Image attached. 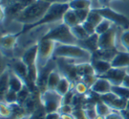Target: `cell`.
<instances>
[{
  "label": "cell",
  "instance_id": "obj_12",
  "mask_svg": "<svg viewBox=\"0 0 129 119\" xmlns=\"http://www.w3.org/2000/svg\"><path fill=\"white\" fill-rule=\"evenodd\" d=\"M126 70L122 69H116L111 68L105 75L101 77L106 78L112 85H121L125 76L126 75Z\"/></svg>",
  "mask_w": 129,
  "mask_h": 119
},
{
  "label": "cell",
  "instance_id": "obj_29",
  "mask_svg": "<svg viewBox=\"0 0 129 119\" xmlns=\"http://www.w3.org/2000/svg\"><path fill=\"white\" fill-rule=\"evenodd\" d=\"M12 105H8L4 101L0 103V115L2 119H8L13 115V110L12 108Z\"/></svg>",
  "mask_w": 129,
  "mask_h": 119
},
{
  "label": "cell",
  "instance_id": "obj_6",
  "mask_svg": "<svg viewBox=\"0 0 129 119\" xmlns=\"http://www.w3.org/2000/svg\"><path fill=\"white\" fill-rule=\"evenodd\" d=\"M40 101L46 114L58 112L63 105V97L56 91L46 90L40 95Z\"/></svg>",
  "mask_w": 129,
  "mask_h": 119
},
{
  "label": "cell",
  "instance_id": "obj_33",
  "mask_svg": "<svg viewBox=\"0 0 129 119\" xmlns=\"http://www.w3.org/2000/svg\"><path fill=\"white\" fill-rule=\"evenodd\" d=\"M90 90L89 87L82 81H79L74 85V92L79 95H84L88 92V91Z\"/></svg>",
  "mask_w": 129,
  "mask_h": 119
},
{
  "label": "cell",
  "instance_id": "obj_2",
  "mask_svg": "<svg viewBox=\"0 0 129 119\" xmlns=\"http://www.w3.org/2000/svg\"><path fill=\"white\" fill-rule=\"evenodd\" d=\"M53 57L57 59H72L78 62V63H82V62H91L92 53L78 44L76 45L57 44Z\"/></svg>",
  "mask_w": 129,
  "mask_h": 119
},
{
  "label": "cell",
  "instance_id": "obj_7",
  "mask_svg": "<svg viewBox=\"0 0 129 119\" xmlns=\"http://www.w3.org/2000/svg\"><path fill=\"white\" fill-rule=\"evenodd\" d=\"M93 9L98 12L104 19L111 22L114 25L122 27L125 29H129V19L125 15L118 13L110 7H100L93 8Z\"/></svg>",
  "mask_w": 129,
  "mask_h": 119
},
{
  "label": "cell",
  "instance_id": "obj_47",
  "mask_svg": "<svg viewBox=\"0 0 129 119\" xmlns=\"http://www.w3.org/2000/svg\"><path fill=\"white\" fill-rule=\"evenodd\" d=\"M61 117L63 119H74L73 115H61Z\"/></svg>",
  "mask_w": 129,
  "mask_h": 119
},
{
  "label": "cell",
  "instance_id": "obj_35",
  "mask_svg": "<svg viewBox=\"0 0 129 119\" xmlns=\"http://www.w3.org/2000/svg\"><path fill=\"white\" fill-rule=\"evenodd\" d=\"M45 116H46V112L44 108H36V111L29 115L27 119H45Z\"/></svg>",
  "mask_w": 129,
  "mask_h": 119
},
{
  "label": "cell",
  "instance_id": "obj_10",
  "mask_svg": "<svg viewBox=\"0 0 129 119\" xmlns=\"http://www.w3.org/2000/svg\"><path fill=\"white\" fill-rule=\"evenodd\" d=\"M13 72L16 76H18L22 81L24 82L25 85L28 87L29 90H32V86L28 79V70H27V66L22 62V59H19L13 64Z\"/></svg>",
  "mask_w": 129,
  "mask_h": 119
},
{
  "label": "cell",
  "instance_id": "obj_8",
  "mask_svg": "<svg viewBox=\"0 0 129 119\" xmlns=\"http://www.w3.org/2000/svg\"><path fill=\"white\" fill-rule=\"evenodd\" d=\"M100 100L104 101L105 104H107L112 110L118 112L125 109L127 106V102H128L127 100L118 97L116 94L113 93L112 92L100 95Z\"/></svg>",
  "mask_w": 129,
  "mask_h": 119
},
{
  "label": "cell",
  "instance_id": "obj_21",
  "mask_svg": "<svg viewBox=\"0 0 129 119\" xmlns=\"http://www.w3.org/2000/svg\"><path fill=\"white\" fill-rule=\"evenodd\" d=\"M55 91L60 96L64 97L66 94L68 93L71 91V80L66 76H63Z\"/></svg>",
  "mask_w": 129,
  "mask_h": 119
},
{
  "label": "cell",
  "instance_id": "obj_17",
  "mask_svg": "<svg viewBox=\"0 0 129 119\" xmlns=\"http://www.w3.org/2000/svg\"><path fill=\"white\" fill-rule=\"evenodd\" d=\"M18 34H5L1 37V48L3 50L10 51L13 49L18 41Z\"/></svg>",
  "mask_w": 129,
  "mask_h": 119
},
{
  "label": "cell",
  "instance_id": "obj_38",
  "mask_svg": "<svg viewBox=\"0 0 129 119\" xmlns=\"http://www.w3.org/2000/svg\"><path fill=\"white\" fill-rule=\"evenodd\" d=\"M74 108L70 104H63L59 108V114L60 115H72Z\"/></svg>",
  "mask_w": 129,
  "mask_h": 119
},
{
  "label": "cell",
  "instance_id": "obj_3",
  "mask_svg": "<svg viewBox=\"0 0 129 119\" xmlns=\"http://www.w3.org/2000/svg\"><path fill=\"white\" fill-rule=\"evenodd\" d=\"M51 4L43 0H36L35 3L22 10L13 20L24 26L34 24L43 18Z\"/></svg>",
  "mask_w": 129,
  "mask_h": 119
},
{
  "label": "cell",
  "instance_id": "obj_50",
  "mask_svg": "<svg viewBox=\"0 0 129 119\" xmlns=\"http://www.w3.org/2000/svg\"><path fill=\"white\" fill-rule=\"evenodd\" d=\"M57 119H63L62 117H61V115H60V116H59V117H58V118H57Z\"/></svg>",
  "mask_w": 129,
  "mask_h": 119
},
{
  "label": "cell",
  "instance_id": "obj_5",
  "mask_svg": "<svg viewBox=\"0 0 129 119\" xmlns=\"http://www.w3.org/2000/svg\"><path fill=\"white\" fill-rule=\"evenodd\" d=\"M57 43L52 40L41 39L38 42V56H37V66L39 70L49 64L51 58L54 56Z\"/></svg>",
  "mask_w": 129,
  "mask_h": 119
},
{
  "label": "cell",
  "instance_id": "obj_26",
  "mask_svg": "<svg viewBox=\"0 0 129 119\" xmlns=\"http://www.w3.org/2000/svg\"><path fill=\"white\" fill-rule=\"evenodd\" d=\"M8 105L18 104V92H14L13 90H8L4 96L2 97V101Z\"/></svg>",
  "mask_w": 129,
  "mask_h": 119
},
{
  "label": "cell",
  "instance_id": "obj_4",
  "mask_svg": "<svg viewBox=\"0 0 129 119\" xmlns=\"http://www.w3.org/2000/svg\"><path fill=\"white\" fill-rule=\"evenodd\" d=\"M42 38L52 40L57 44H64V45L78 44V40L73 35L71 28H69L63 22L50 29L46 34L42 36Z\"/></svg>",
  "mask_w": 129,
  "mask_h": 119
},
{
  "label": "cell",
  "instance_id": "obj_22",
  "mask_svg": "<svg viewBox=\"0 0 129 119\" xmlns=\"http://www.w3.org/2000/svg\"><path fill=\"white\" fill-rule=\"evenodd\" d=\"M69 8L73 10H91V0H70Z\"/></svg>",
  "mask_w": 129,
  "mask_h": 119
},
{
  "label": "cell",
  "instance_id": "obj_19",
  "mask_svg": "<svg viewBox=\"0 0 129 119\" xmlns=\"http://www.w3.org/2000/svg\"><path fill=\"white\" fill-rule=\"evenodd\" d=\"M63 75H61V73L57 70V69H54L50 73V76L48 77V81H47V90L50 91H55V89L57 88V85L60 82L61 78H62Z\"/></svg>",
  "mask_w": 129,
  "mask_h": 119
},
{
  "label": "cell",
  "instance_id": "obj_42",
  "mask_svg": "<svg viewBox=\"0 0 129 119\" xmlns=\"http://www.w3.org/2000/svg\"><path fill=\"white\" fill-rule=\"evenodd\" d=\"M105 119H124V118H123V116H122L121 114H120L119 112L111 111L109 115H106Z\"/></svg>",
  "mask_w": 129,
  "mask_h": 119
},
{
  "label": "cell",
  "instance_id": "obj_41",
  "mask_svg": "<svg viewBox=\"0 0 129 119\" xmlns=\"http://www.w3.org/2000/svg\"><path fill=\"white\" fill-rule=\"evenodd\" d=\"M84 110H85V112H86V115H87V116L88 117V119H95V117L98 115L96 111H95V107H94V108H86V109H84Z\"/></svg>",
  "mask_w": 129,
  "mask_h": 119
},
{
  "label": "cell",
  "instance_id": "obj_36",
  "mask_svg": "<svg viewBox=\"0 0 129 119\" xmlns=\"http://www.w3.org/2000/svg\"><path fill=\"white\" fill-rule=\"evenodd\" d=\"M74 11H75V10H74ZM90 11H91V10H76L75 11L78 19H79L80 22H81V24L87 21Z\"/></svg>",
  "mask_w": 129,
  "mask_h": 119
},
{
  "label": "cell",
  "instance_id": "obj_15",
  "mask_svg": "<svg viewBox=\"0 0 129 119\" xmlns=\"http://www.w3.org/2000/svg\"><path fill=\"white\" fill-rule=\"evenodd\" d=\"M111 68L126 69L129 68V52H118L111 62Z\"/></svg>",
  "mask_w": 129,
  "mask_h": 119
},
{
  "label": "cell",
  "instance_id": "obj_28",
  "mask_svg": "<svg viewBox=\"0 0 129 119\" xmlns=\"http://www.w3.org/2000/svg\"><path fill=\"white\" fill-rule=\"evenodd\" d=\"M113 27V23L111 22H110L109 20L104 19L95 28V34H97L98 36L104 34V33L107 32L108 30L111 29Z\"/></svg>",
  "mask_w": 129,
  "mask_h": 119
},
{
  "label": "cell",
  "instance_id": "obj_18",
  "mask_svg": "<svg viewBox=\"0 0 129 119\" xmlns=\"http://www.w3.org/2000/svg\"><path fill=\"white\" fill-rule=\"evenodd\" d=\"M62 22L66 24V25H67L69 28H73V27H74V26L78 25V24H81L75 11L71 9V8H69V9L64 13V16H63V19H62Z\"/></svg>",
  "mask_w": 129,
  "mask_h": 119
},
{
  "label": "cell",
  "instance_id": "obj_25",
  "mask_svg": "<svg viewBox=\"0 0 129 119\" xmlns=\"http://www.w3.org/2000/svg\"><path fill=\"white\" fill-rule=\"evenodd\" d=\"M71 31H72L74 37L78 40V42L85 40L86 38H88L89 36V35L85 30V29L83 28V26L81 24H78V25L71 28Z\"/></svg>",
  "mask_w": 129,
  "mask_h": 119
},
{
  "label": "cell",
  "instance_id": "obj_32",
  "mask_svg": "<svg viewBox=\"0 0 129 119\" xmlns=\"http://www.w3.org/2000/svg\"><path fill=\"white\" fill-rule=\"evenodd\" d=\"M30 92L31 91L28 89V87L25 86L23 87L22 90H20L18 92V105L21 106L25 103V101L27 100V98L30 96Z\"/></svg>",
  "mask_w": 129,
  "mask_h": 119
},
{
  "label": "cell",
  "instance_id": "obj_37",
  "mask_svg": "<svg viewBox=\"0 0 129 119\" xmlns=\"http://www.w3.org/2000/svg\"><path fill=\"white\" fill-rule=\"evenodd\" d=\"M81 25L83 26V28L85 29V30L88 32V34L89 35V36L95 34V28L96 27H95L94 24H92L91 22L86 21V22H84L83 23H81Z\"/></svg>",
  "mask_w": 129,
  "mask_h": 119
},
{
  "label": "cell",
  "instance_id": "obj_43",
  "mask_svg": "<svg viewBox=\"0 0 129 119\" xmlns=\"http://www.w3.org/2000/svg\"><path fill=\"white\" fill-rule=\"evenodd\" d=\"M59 116H60V114H59V112H55V113L46 114L45 119H57Z\"/></svg>",
  "mask_w": 129,
  "mask_h": 119
},
{
  "label": "cell",
  "instance_id": "obj_30",
  "mask_svg": "<svg viewBox=\"0 0 129 119\" xmlns=\"http://www.w3.org/2000/svg\"><path fill=\"white\" fill-rule=\"evenodd\" d=\"M111 92L118 97L123 98L127 101L129 100V89L125 88L122 85H112Z\"/></svg>",
  "mask_w": 129,
  "mask_h": 119
},
{
  "label": "cell",
  "instance_id": "obj_16",
  "mask_svg": "<svg viewBox=\"0 0 129 119\" xmlns=\"http://www.w3.org/2000/svg\"><path fill=\"white\" fill-rule=\"evenodd\" d=\"M98 37L99 36L97 34L91 35L85 40L79 41L78 45H81V47L85 48L86 50H88V52H90L93 54L94 52L98 50Z\"/></svg>",
  "mask_w": 129,
  "mask_h": 119
},
{
  "label": "cell",
  "instance_id": "obj_13",
  "mask_svg": "<svg viewBox=\"0 0 129 119\" xmlns=\"http://www.w3.org/2000/svg\"><path fill=\"white\" fill-rule=\"evenodd\" d=\"M111 87H112V85L110 83V81H108L106 78L98 76L89 89L91 92H95L98 95H103V94L111 92Z\"/></svg>",
  "mask_w": 129,
  "mask_h": 119
},
{
  "label": "cell",
  "instance_id": "obj_24",
  "mask_svg": "<svg viewBox=\"0 0 129 119\" xmlns=\"http://www.w3.org/2000/svg\"><path fill=\"white\" fill-rule=\"evenodd\" d=\"M11 73L8 69H6L4 72L1 74L0 77V92H1V97L6 94V92L9 90V79Z\"/></svg>",
  "mask_w": 129,
  "mask_h": 119
},
{
  "label": "cell",
  "instance_id": "obj_34",
  "mask_svg": "<svg viewBox=\"0 0 129 119\" xmlns=\"http://www.w3.org/2000/svg\"><path fill=\"white\" fill-rule=\"evenodd\" d=\"M120 43L125 48V52H129V29H125L120 36Z\"/></svg>",
  "mask_w": 129,
  "mask_h": 119
},
{
  "label": "cell",
  "instance_id": "obj_11",
  "mask_svg": "<svg viewBox=\"0 0 129 119\" xmlns=\"http://www.w3.org/2000/svg\"><path fill=\"white\" fill-rule=\"evenodd\" d=\"M37 56H38V43L33 45L24 52L21 56L22 62L29 68L38 67L37 66Z\"/></svg>",
  "mask_w": 129,
  "mask_h": 119
},
{
  "label": "cell",
  "instance_id": "obj_46",
  "mask_svg": "<svg viewBox=\"0 0 129 119\" xmlns=\"http://www.w3.org/2000/svg\"><path fill=\"white\" fill-rule=\"evenodd\" d=\"M43 1H47L50 3H67L64 0H43Z\"/></svg>",
  "mask_w": 129,
  "mask_h": 119
},
{
  "label": "cell",
  "instance_id": "obj_45",
  "mask_svg": "<svg viewBox=\"0 0 129 119\" xmlns=\"http://www.w3.org/2000/svg\"><path fill=\"white\" fill-rule=\"evenodd\" d=\"M119 113L121 114V115L123 116L124 119H129V110L128 109H126V108H125V109L120 111Z\"/></svg>",
  "mask_w": 129,
  "mask_h": 119
},
{
  "label": "cell",
  "instance_id": "obj_44",
  "mask_svg": "<svg viewBox=\"0 0 129 119\" xmlns=\"http://www.w3.org/2000/svg\"><path fill=\"white\" fill-rule=\"evenodd\" d=\"M121 85H122V86H124V87H125V88L129 89V74H128V73H126V75L125 76V77H124Z\"/></svg>",
  "mask_w": 129,
  "mask_h": 119
},
{
  "label": "cell",
  "instance_id": "obj_48",
  "mask_svg": "<svg viewBox=\"0 0 129 119\" xmlns=\"http://www.w3.org/2000/svg\"><path fill=\"white\" fill-rule=\"evenodd\" d=\"M95 119H105V117H104V116H101V115H97V116L95 117Z\"/></svg>",
  "mask_w": 129,
  "mask_h": 119
},
{
  "label": "cell",
  "instance_id": "obj_9",
  "mask_svg": "<svg viewBox=\"0 0 129 119\" xmlns=\"http://www.w3.org/2000/svg\"><path fill=\"white\" fill-rule=\"evenodd\" d=\"M117 31L113 26L110 30L100 35L98 37V49L100 50H112L116 49Z\"/></svg>",
  "mask_w": 129,
  "mask_h": 119
},
{
  "label": "cell",
  "instance_id": "obj_23",
  "mask_svg": "<svg viewBox=\"0 0 129 119\" xmlns=\"http://www.w3.org/2000/svg\"><path fill=\"white\" fill-rule=\"evenodd\" d=\"M25 86L24 82L18 76L14 74V73H11L10 75V79H9V89L13 90L16 92H19L20 90L23 89Z\"/></svg>",
  "mask_w": 129,
  "mask_h": 119
},
{
  "label": "cell",
  "instance_id": "obj_14",
  "mask_svg": "<svg viewBox=\"0 0 129 119\" xmlns=\"http://www.w3.org/2000/svg\"><path fill=\"white\" fill-rule=\"evenodd\" d=\"M90 63L93 66L94 71L96 76H103L111 69V62L92 57Z\"/></svg>",
  "mask_w": 129,
  "mask_h": 119
},
{
  "label": "cell",
  "instance_id": "obj_40",
  "mask_svg": "<svg viewBox=\"0 0 129 119\" xmlns=\"http://www.w3.org/2000/svg\"><path fill=\"white\" fill-rule=\"evenodd\" d=\"M74 97V93L73 91H70L68 93H67L66 95L63 97V104H70L73 102V99Z\"/></svg>",
  "mask_w": 129,
  "mask_h": 119
},
{
  "label": "cell",
  "instance_id": "obj_39",
  "mask_svg": "<svg viewBox=\"0 0 129 119\" xmlns=\"http://www.w3.org/2000/svg\"><path fill=\"white\" fill-rule=\"evenodd\" d=\"M72 115L74 119H88L84 109H74Z\"/></svg>",
  "mask_w": 129,
  "mask_h": 119
},
{
  "label": "cell",
  "instance_id": "obj_49",
  "mask_svg": "<svg viewBox=\"0 0 129 119\" xmlns=\"http://www.w3.org/2000/svg\"><path fill=\"white\" fill-rule=\"evenodd\" d=\"M126 109L129 110V100H128V102H127V106H126Z\"/></svg>",
  "mask_w": 129,
  "mask_h": 119
},
{
  "label": "cell",
  "instance_id": "obj_31",
  "mask_svg": "<svg viewBox=\"0 0 129 119\" xmlns=\"http://www.w3.org/2000/svg\"><path fill=\"white\" fill-rule=\"evenodd\" d=\"M104 19V18L98 13V12H96L95 9H93V8H92L91 11L89 12V14H88L87 21H88V22H91L92 24H94V25L96 27V26L98 25V24L100 23V22H102Z\"/></svg>",
  "mask_w": 129,
  "mask_h": 119
},
{
  "label": "cell",
  "instance_id": "obj_20",
  "mask_svg": "<svg viewBox=\"0 0 129 119\" xmlns=\"http://www.w3.org/2000/svg\"><path fill=\"white\" fill-rule=\"evenodd\" d=\"M75 67L80 78L86 76H90V75H95L93 66L90 62H82V63L75 64Z\"/></svg>",
  "mask_w": 129,
  "mask_h": 119
},
{
  "label": "cell",
  "instance_id": "obj_27",
  "mask_svg": "<svg viewBox=\"0 0 129 119\" xmlns=\"http://www.w3.org/2000/svg\"><path fill=\"white\" fill-rule=\"evenodd\" d=\"M95 111H96L97 115H101V116H104V117L107 115H109L111 111H113L107 104H105V103L102 101L95 103Z\"/></svg>",
  "mask_w": 129,
  "mask_h": 119
},
{
  "label": "cell",
  "instance_id": "obj_1",
  "mask_svg": "<svg viewBox=\"0 0 129 119\" xmlns=\"http://www.w3.org/2000/svg\"><path fill=\"white\" fill-rule=\"evenodd\" d=\"M68 9V3H52L41 20L38 21L36 23L31 24V25H25L23 27V29H22V30L20 32L17 33V34L20 36V35L26 34V33L29 32V31L36 29V28L41 27V26L46 25V24L55 23V22H60V21L62 22L64 13Z\"/></svg>",
  "mask_w": 129,
  "mask_h": 119
}]
</instances>
